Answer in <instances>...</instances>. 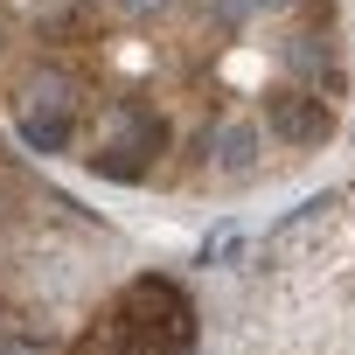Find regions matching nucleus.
Segmentation results:
<instances>
[{"label":"nucleus","instance_id":"f257e3e1","mask_svg":"<svg viewBox=\"0 0 355 355\" xmlns=\"http://www.w3.org/2000/svg\"><path fill=\"white\" fill-rule=\"evenodd\" d=\"M0 98L119 189L244 196L341 132L355 28L334 0H0Z\"/></svg>","mask_w":355,"mask_h":355},{"label":"nucleus","instance_id":"f03ea898","mask_svg":"<svg viewBox=\"0 0 355 355\" xmlns=\"http://www.w3.org/2000/svg\"><path fill=\"white\" fill-rule=\"evenodd\" d=\"M125 237L0 139V355H49L119 286Z\"/></svg>","mask_w":355,"mask_h":355},{"label":"nucleus","instance_id":"7ed1b4c3","mask_svg":"<svg viewBox=\"0 0 355 355\" xmlns=\"http://www.w3.org/2000/svg\"><path fill=\"white\" fill-rule=\"evenodd\" d=\"M223 355H355V182L258 251L230 293Z\"/></svg>","mask_w":355,"mask_h":355},{"label":"nucleus","instance_id":"20e7f679","mask_svg":"<svg viewBox=\"0 0 355 355\" xmlns=\"http://www.w3.org/2000/svg\"><path fill=\"white\" fill-rule=\"evenodd\" d=\"M56 355H202V306L167 272H125Z\"/></svg>","mask_w":355,"mask_h":355}]
</instances>
